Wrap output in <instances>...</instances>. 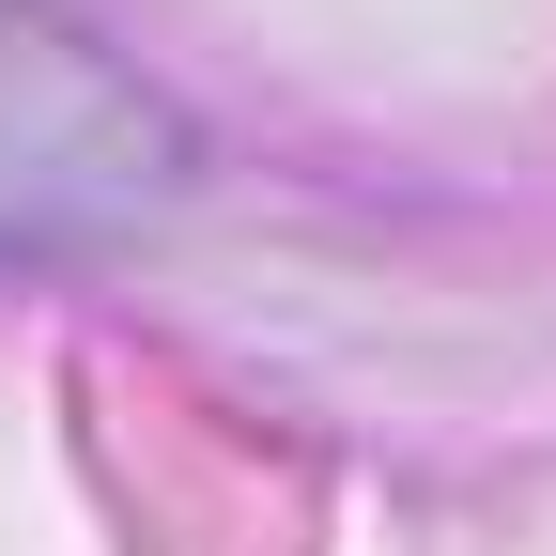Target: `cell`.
I'll return each instance as SVG.
<instances>
[{
	"mask_svg": "<svg viewBox=\"0 0 556 556\" xmlns=\"http://www.w3.org/2000/svg\"><path fill=\"white\" fill-rule=\"evenodd\" d=\"M170 186H186L170 93H139L62 0H0V263L109 248L170 217Z\"/></svg>",
	"mask_w": 556,
	"mask_h": 556,
	"instance_id": "obj_1",
	"label": "cell"
}]
</instances>
